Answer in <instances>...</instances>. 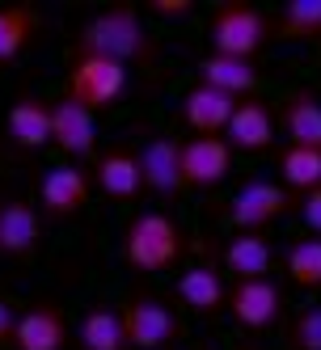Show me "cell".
Wrapping results in <instances>:
<instances>
[{"label":"cell","instance_id":"obj_1","mask_svg":"<svg viewBox=\"0 0 321 350\" xmlns=\"http://www.w3.org/2000/svg\"><path fill=\"white\" fill-rule=\"evenodd\" d=\"M72 51H89V55H106L114 64H153L157 59V42L144 30L140 9L136 5H110L102 13H93L85 21V30L77 34Z\"/></svg>","mask_w":321,"mask_h":350},{"label":"cell","instance_id":"obj_16","mask_svg":"<svg viewBox=\"0 0 321 350\" xmlns=\"http://www.w3.org/2000/svg\"><path fill=\"white\" fill-rule=\"evenodd\" d=\"M199 85H211L220 93H229V97H250L262 81H258V68L254 59H233V55H203L199 59Z\"/></svg>","mask_w":321,"mask_h":350},{"label":"cell","instance_id":"obj_21","mask_svg":"<svg viewBox=\"0 0 321 350\" xmlns=\"http://www.w3.org/2000/svg\"><path fill=\"white\" fill-rule=\"evenodd\" d=\"M270 262H275V254H270V241L258 237V232H237L224 249V266L241 279H266Z\"/></svg>","mask_w":321,"mask_h":350},{"label":"cell","instance_id":"obj_17","mask_svg":"<svg viewBox=\"0 0 321 350\" xmlns=\"http://www.w3.org/2000/svg\"><path fill=\"white\" fill-rule=\"evenodd\" d=\"M93 182L102 194L110 198H136L144 190V178H140V157L131 148H110V152L97 157L93 165Z\"/></svg>","mask_w":321,"mask_h":350},{"label":"cell","instance_id":"obj_10","mask_svg":"<svg viewBox=\"0 0 321 350\" xmlns=\"http://www.w3.org/2000/svg\"><path fill=\"white\" fill-rule=\"evenodd\" d=\"M140 178H144V190H153L161 198L169 194H182L186 182H182V139H169V135H153L144 148H140Z\"/></svg>","mask_w":321,"mask_h":350},{"label":"cell","instance_id":"obj_24","mask_svg":"<svg viewBox=\"0 0 321 350\" xmlns=\"http://www.w3.org/2000/svg\"><path fill=\"white\" fill-rule=\"evenodd\" d=\"M275 38L283 42H313L321 38V0H287L275 17Z\"/></svg>","mask_w":321,"mask_h":350},{"label":"cell","instance_id":"obj_3","mask_svg":"<svg viewBox=\"0 0 321 350\" xmlns=\"http://www.w3.org/2000/svg\"><path fill=\"white\" fill-rule=\"evenodd\" d=\"M123 85H127V68L106 59V55H89V51H72L68 55V77H64V97L85 106L89 114L106 110L118 102Z\"/></svg>","mask_w":321,"mask_h":350},{"label":"cell","instance_id":"obj_11","mask_svg":"<svg viewBox=\"0 0 321 350\" xmlns=\"http://www.w3.org/2000/svg\"><path fill=\"white\" fill-rule=\"evenodd\" d=\"M229 312L245 329H266L283 312V287L270 283V279H241L229 291Z\"/></svg>","mask_w":321,"mask_h":350},{"label":"cell","instance_id":"obj_7","mask_svg":"<svg viewBox=\"0 0 321 350\" xmlns=\"http://www.w3.org/2000/svg\"><path fill=\"white\" fill-rule=\"evenodd\" d=\"M233 169V148L220 135H194L182 139V182L186 190H211L229 178Z\"/></svg>","mask_w":321,"mask_h":350},{"label":"cell","instance_id":"obj_23","mask_svg":"<svg viewBox=\"0 0 321 350\" xmlns=\"http://www.w3.org/2000/svg\"><path fill=\"white\" fill-rule=\"evenodd\" d=\"M42 26V13L30 5H5L0 9V64H9L21 55V46L30 42V34Z\"/></svg>","mask_w":321,"mask_h":350},{"label":"cell","instance_id":"obj_6","mask_svg":"<svg viewBox=\"0 0 321 350\" xmlns=\"http://www.w3.org/2000/svg\"><path fill=\"white\" fill-rule=\"evenodd\" d=\"M123 334H127V350H161L165 342L178 338V317L153 291H131L118 304Z\"/></svg>","mask_w":321,"mask_h":350},{"label":"cell","instance_id":"obj_4","mask_svg":"<svg viewBox=\"0 0 321 350\" xmlns=\"http://www.w3.org/2000/svg\"><path fill=\"white\" fill-rule=\"evenodd\" d=\"M211 51L216 55H233V59H254L262 51V42L275 34V26L266 21V13H258L245 0H229L211 13Z\"/></svg>","mask_w":321,"mask_h":350},{"label":"cell","instance_id":"obj_19","mask_svg":"<svg viewBox=\"0 0 321 350\" xmlns=\"http://www.w3.org/2000/svg\"><path fill=\"white\" fill-rule=\"evenodd\" d=\"M178 299L190 308V312H199V317H216L220 308H229V287L220 283V274L207 270V266H190L178 274V283H174Z\"/></svg>","mask_w":321,"mask_h":350},{"label":"cell","instance_id":"obj_15","mask_svg":"<svg viewBox=\"0 0 321 350\" xmlns=\"http://www.w3.org/2000/svg\"><path fill=\"white\" fill-rule=\"evenodd\" d=\"M224 135H229L233 152H266L275 144V118H270L266 102H254V97L237 102V114H233Z\"/></svg>","mask_w":321,"mask_h":350},{"label":"cell","instance_id":"obj_28","mask_svg":"<svg viewBox=\"0 0 321 350\" xmlns=\"http://www.w3.org/2000/svg\"><path fill=\"white\" fill-rule=\"evenodd\" d=\"M296 211H300V219L309 224L317 237H321V186H317V190H309V194H300V207H296Z\"/></svg>","mask_w":321,"mask_h":350},{"label":"cell","instance_id":"obj_14","mask_svg":"<svg viewBox=\"0 0 321 350\" xmlns=\"http://www.w3.org/2000/svg\"><path fill=\"white\" fill-rule=\"evenodd\" d=\"M237 114V97L229 93H220L211 85H199L194 81L182 97V118H186V127L190 131H199V135H220V131H229V122Z\"/></svg>","mask_w":321,"mask_h":350},{"label":"cell","instance_id":"obj_25","mask_svg":"<svg viewBox=\"0 0 321 350\" xmlns=\"http://www.w3.org/2000/svg\"><path fill=\"white\" fill-rule=\"evenodd\" d=\"M279 173H283L287 190L309 194V190L321 186V152H313V148H287L279 157Z\"/></svg>","mask_w":321,"mask_h":350},{"label":"cell","instance_id":"obj_31","mask_svg":"<svg viewBox=\"0 0 321 350\" xmlns=\"http://www.w3.org/2000/svg\"><path fill=\"white\" fill-rule=\"evenodd\" d=\"M241 350H254V346H241Z\"/></svg>","mask_w":321,"mask_h":350},{"label":"cell","instance_id":"obj_29","mask_svg":"<svg viewBox=\"0 0 321 350\" xmlns=\"http://www.w3.org/2000/svg\"><path fill=\"white\" fill-rule=\"evenodd\" d=\"M144 9L157 17H186V13H194V0H148Z\"/></svg>","mask_w":321,"mask_h":350},{"label":"cell","instance_id":"obj_5","mask_svg":"<svg viewBox=\"0 0 321 350\" xmlns=\"http://www.w3.org/2000/svg\"><path fill=\"white\" fill-rule=\"evenodd\" d=\"M292 207H300V198H296L287 186L266 182V178H254V182H245V186L229 198L224 219L233 224L237 232H262L266 224L283 219Z\"/></svg>","mask_w":321,"mask_h":350},{"label":"cell","instance_id":"obj_13","mask_svg":"<svg viewBox=\"0 0 321 350\" xmlns=\"http://www.w3.org/2000/svg\"><path fill=\"white\" fill-rule=\"evenodd\" d=\"M51 122H55V102L38 93H21L5 114V135L17 148H42L51 144Z\"/></svg>","mask_w":321,"mask_h":350},{"label":"cell","instance_id":"obj_22","mask_svg":"<svg viewBox=\"0 0 321 350\" xmlns=\"http://www.w3.org/2000/svg\"><path fill=\"white\" fill-rule=\"evenodd\" d=\"M81 350H127V334H123V317L118 308H89L81 317V329H77Z\"/></svg>","mask_w":321,"mask_h":350},{"label":"cell","instance_id":"obj_20","mask_svg":"<svg viewBox=\"0 0 321 350\" xmlns=\"http://www.w3.org/2000/svg\"><path fill=\"white\" fill-rule=\"evenodd\" d=\"M283 131L292 148H313L321 152V97L309 89H296L283 102Z\"/></svg>","mask_w":321,"mask_h":350},{"label":"cell","instance_id":"obj_9","mask_svg":"<svg viewBox=\"0 0 321 350\" xmlns=\"http://www.w3.org/2000/svg\"><path fill=\"white\" fill-rule=\"evenodd\" d=\"M89 194H93V178H89L85 169L55 165V169H47L42 182H38V207L51 219H68V215L85 211Z\"/></svg>","mask_w":321,"mask_h":350},{"label":"cell","instance_id":"obj_26","mask_svg":"<svg viewBox=\"0 0 321 350\" xmlns=\"http://www.w3.org/2000/svg\"><path fill=\"white\" fill-rule=\"evenodd\" d=\"M287 279L296 287H321V237L296 241L287 249Z\"/></svg>","mask_w":321,"mask_h":350},{"label":"cell","instance_id":"obj_30","mask_svg":"<svg viewBox=\"0 0 321 350\" xmlns=\"http://www.w3.org/2000/svg\"><path fill=\"white\" fill-rule=\"evenodd\" d=\"M13 334H17V312L13 304L0 299V346H13Z\"/></svg>","mask_w":321,"mask_h":350},{"label":"cell","instance_id":"obj_8","mask_svg":"<svg viewBox=\"0 0 321 350\" xmlns=\"http://www.w3.org/2000/svg\"><path fill=\"white\" fill-rule=\"evenodd\" d=\"M38 245H42L38 207L30 198H21V194L5 198V203H0V258L21 262V258L38 254Z\"/></svg>","mask_w":321,"mask_h":350},{"label":"cell","instance_id":"obj_12","mask_svg":"<svg viewBox=\"0 0 321 350\" xmlns=\"http://www.w3.org/2000/svg\"><path fill=\"white\" fill-rule=\"evenodd\" d=\"M68 346V317L55 299H38L17 317L13 350H64Z\"/></svg>","mask_w":321,"mask_h":350},{"label":"cell","instance_id":"obj_2","mask_svg":"<svg viewBox=\"0 0 321 350\" xmlns=\"http://www.w3.org/2000/svg\"><path fill=\"white\" fill-rule=\"evenodd\" d=\"M186 254V237L165 211H140L127 228H123V262L131 270L157 274L178 266Z\"/></svg>","mask_w":321,"mask_h":350},{"label":"cell","instance_id":"obj_27","mask_svg":"<svg viewBox=\"0 0 321 350\" xmlns=\"http://www.w3.org/2000/svg\"><path fill=\"white\" fill-rule=\"evenodd\" d=\"M287 346L292 350H321V308L296 312V321L287 325Z\"/></svg>","mask_w":321,"mask_h":350},{"label":"cell","instance_id":"obj_18","mask_svg":"<svg viewBox=\"0 0 321 350\" xmlns=\"http://www.w3.org/2000/svg\"><path fill=\"white\" fill-rule=\"evenodd\" d=\"M51 144L68 157H89L93 144H97V131H93V114L77 102L60 97L55 102V122H51Z\"/></svg>","mask_w":321,"mask_h":350}]
</instances>
